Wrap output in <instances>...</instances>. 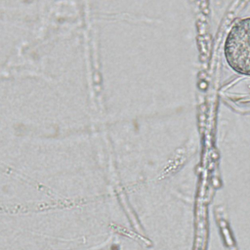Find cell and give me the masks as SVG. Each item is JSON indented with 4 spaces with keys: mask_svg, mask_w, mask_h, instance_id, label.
Instances as JSON below:
<instances>
[{
    "mask_svg": "<svg viewBox=\"0 0 250 250\" xmlns=\"http://www.w3.org/2000/svg\"><path fill=\"white\" fill-rule=\"evenodd\" d=\"M225 57L236 72L250 75V18L236 21L225 42Z\"/></svg>",
    "mask_w": 250,
    "mask_h": 250,
    "instance_id": "6da1fadb",
    "label": "cell"
}]
</instances>
